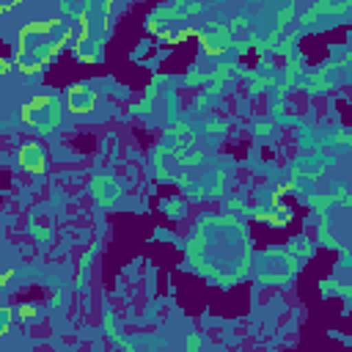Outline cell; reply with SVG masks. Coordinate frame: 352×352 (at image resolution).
I'll return each instance as SVG.
<instances>
[{"mask_svg": "<svg viewBox=\"0 0 352 352\" xmlns=\"http://www.w3.org/2000/svg\"><path fill=\"white\" fill-rule=\"evenodd\" d=\"M94 104H96V94L88 88V85H82V82H74L69 91H66V107L72 110V113H88V110H94Z\"/></svg>", "mask_w": 352, "mask_h": 352, "instance_id": "cell-5", "label": "cell"}, {"mask_svg": "<svg viewBox=\"0 0 352 352\" xmlns=\"http://www.w3.org/2000/svg\"><path fill=\"white\" fill-rule=\"evenodd\" d=\"M74 41V22L52 16L41 22H30L19 28L16 36V52H14V66L22 74H36L47 69L66 44Z\"/></svg>", "mask_w": 352, "mask_h": 352, "instance_id": "cell-2", "label": "cell"}, {"mask_svg": "<svg viewBox=\"0 0 352 352\" xmlns=\"http://www.w3.org/2000/svg\"><path fill=\"white\" fill-rule=\"evenodd\" d=\"M19 116H22V121L30 129H36V132H52L58 126V121H60V104L50 94H36V96H30L22 104Z\"/></svg>", "mask_w": 352, "mask_h": 352, "instance_id": "cell-3", "label": "cell"}, {"mask_svg": "<svg viewBox=\"0 0 352 352\" xmlns=\"http://www.w3.org/2000/svg\"><path fill=\"white\" fill-rule=\"evenodd\" d=\"M250 253L253 245L248 228L239 220L220 214L204 217L187 242L190 264L220 286H231L245 278Z\"/></svg>", "mask_w": 352, "mask_h": 352, "instance_id": "cell-1", "label": "cell"}, {"mask_svg": "<svg viewBox=\"0 0 352 352\" xmlns=\"http://www.w3.org/2000/svg\"><path fill=\"white\" fill-rule=\"evenodd\" d=\"M11 327V308H0V336H6Z\"/></svg>", "mask_w": 352, "mask_h": 352, "instance_id": "cell-6", "label": "cell"}, {"mask_svg": "<svg viewBox=\"0 0 352 352\" xmlns=\"http://www.w3.org/2000/svg\"><path fill=\"white\" fill-rule=\"evenodd\" d=\"M8 69H11V63H8V60H3V58H0V77H3V74H6V72H8Z\"/></svg>", "mask_w": 352, "mask_h": 352, "instance_id": "cell-9", "label": "cell"}, {"mask_svg": "<svg viewBox=\"0 0 352 352\" xmlns=\"http://www.w3.org/2000/svg\"><path fill=\"white\" fill-rule=\"evenodd\" d=\"M11 278H14V270H6V272L0 275V286H6V283H8Z\"/></svg>", "mask_w": 352, "mask_h": 352, "instance_id": "cell-8", "label": "cell"}, {"mask_svg": "<svg viewBox=\"0 0 352 352\" xmlns=\"http://www.w3.org/2000/svg\"><path fill=\"white\" fill-rule=\"evenodd\" d=\"M14 8V3H8V6H0V11H11Z\"/></svg>", "mask_w": 352, "mask_h": 352, "instance_id": "cell-10", "label": "cell"}, {"mask_svg": "<svg viewBox=\"0 0 352 352\" xmlns=\"http://www.w3.org/2000/svg\"><path fill=\"white\" fill-rule=\"evenodd\" d=\"M16 162H19V168H25L28 173H44V168H47V154H44L41 143L28 140V143H22V148H19V154H16Z\"/></svg>", "mask_w": 352, "mask_h": 352, "instance_id": "cell-4", "label": "cell"}, {"mask_svg": "<svg viewBox=\"0 0 352 352\" xmlns=\"http://www.w3.org/2000/svg\"><path fill=\"white\" fill-rule=\"evenodd\" d=\"M19 316H22V319H33V316H36V305H33V302L19 305Z\"/></svg>", "mask_w": 352, "mask_h": 352, "instance_id": "cell-7", "label": "cell"}]
</instances>
